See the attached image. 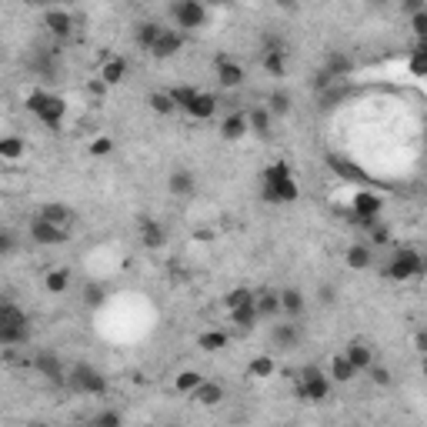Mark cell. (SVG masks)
Here are the masks:
<instances>
[{"label":"cell","mask_w":427,"mask_h":427,"mask_svg":"<svg viewBox=\"0 0 427 427\" xmlns=\"http://www.w3.org/2000/svg\"><path fill=\"white\" fill-rule=\"evenodd\" d=\"M370 241H374V244H377V247L391 244V234H387V227H384L381 220H377V224H374V227H370Z\"/></svg>","instance_id":"50"},{"label":"cell","mask_w":427,"mask_h":427,"mask_svg":"<svg viewBox=\"0 0 427 427\" xmlns=\"http://www.w3.org/2000/svg\"><path fill=\"white\" fill-rule=\"evenodd\" d=\"M27 110H31L33 117L47 127H61L63 114H67V100H63L61 93H50V91H33L27 93Z\"/></svg>","instance_id":"1"},{"label":"cell","mask_w":427,"mask_h":427,"mask_svg":"<svg viewBox=\"0 0 427 427\" xmlns=\"http://www.w3.org/2000/svg\"><path fill=\"white\" fill-rule=\"evenodd\" d=\"M194 121H211L214 114H217V97L214 93H197V100L190 104V110H187Z\"/></svg>","instance_id":"27"},{"label":"cell","mask_w":427,"mask_h":427,"mask_svg":"<svg viewBox=\"0 0 427 427\" xmlns=\"http://www.w3.org/2000/svg\"><path fill=\"white\" fill-rule=\"evenodd\" d=\"M247 114V130H254L257 137H271V127H274V117L264 110V107H250V110H244Z\"/></svg>","instance_id":"17"},{"label":"cell","mask_w":427,"mask_h":427,"mask_svg":"<svg viewBox=\"0 0 427 427\" xmlns=\"http://www.w3.org/2000/svg\"><path fill=\"white\" fill-rule=\"evenodd\" d=\"M200 384H204V377H200L197 370H183V374H177V381H174V387L181 391V394H194Z\"/></svg>","instance_id":"37"},{"label":"cell","mask_w":427,"mask_h":427,"mask_svg":"<svg viewBox=\"0 0 427 427\" xmlns=\"http://www.w3.org/2000/svg\"><path fill=\"white\" fill-rule=\"evenodd\" d=\"M247 134V114L244 110H234V114H227L224 117V123H220V137L224 140H241Z\"/></svg>","instance_id":"20"},{"label":"cell","mask_w":427,"mask_h":427,"mask_svg":"<svg viewBox=\"0 0 427 427\" xmlns=\"http://www.w3.org/2000/svg\"><path fill=\"white\" fill-rule=\"evenodd\" d=\"M197 344H200V351L217 354V351H224V347L230 344V337L224 334V331H207V334H200V337H197Z\"/></svg>","instance_id":"31"},{"label":"cell","mask_w":427,"mask_h":427,"mask_svg":"<svg viewBox=\"0 0 427 427\" xmlns=\"http://www.w3.org/2000/svg\"><path fill=\"white\" fill-rule=\"evenodd\" d=\"M274 370H277L274 357H267V354H260V357H254V361L247 364V374H250V377H257V381H264V377H271Z\"/></svg>","instance_id":"32"},{"label":"cell","mask_w":427,"mask_h":427,"mask_svg":"<svg viewBox=\"0 0 427 427\" xmlns=\"http://www.w3.org/2000/svg\"><path fill=\"white\" fill-rule=\"evenodd\" d=\"M31 340V324H14V327H0V347H24Z\"/></svg>","instance_id":"23"},{"label":"cell","mask_w":427,"mask_h":427,"mask_svg":"<svg viewBox=\"0 0 427 427\" xmlns=\"http://www.w3.org/2000/svg\"><path fill=\"white\" fill-rule=\"evenodd\" d=\"M181 47H183V31L164 27V31H160V37H157V44L151 47V57H157V61H167V57H174V54H181Z\"/></svg>","instance_id":"9"},{"label":"cell","mask_w":427,"mask_h":427,"mask_svg":"<svg viewBox=\"0 0 427 427\" xmlns=\"http://www.w3.org/2000/svg\"><path fill=\"white\" fill-rule=\"evenodd\" d=\"M271 337H274L277 351H294L301 344V331H297L294 320H277L274 327H271Z\"/></svg>","instance_id":"10"},{"label":"cell","mask_w":427,"mask_h":427,"mask_svg":"<svg viewBox=\"0 0 427 427\" xmlns=\"http://www.w3.org/2000/svg\"><path fill=\"white\" fill-rule=\"evenodd\" d=\"M104 287H100V284H87V287H84V304L87 307H100L104 304Z\"/></svg>","instance_id":"44"},{"label":"cell","mask_w":427,"mask_h":427,"mask_svg":"<svg viewBox=\"0 0 427 427\" xmlns=\"http://www.w3.org/2000/svg\"><path fill=\"white\" fill-rule=\"evenodd\" d=\"M384 274L391 277V280H411V277H421L424 274V257H421L414 247H400V250H394V257L387 260Z\"/></svg>","instance_id":"3"},{"label":"cell","mask_w":427,"mask_h":427,"mask_svg":"<svg viewBox=\"0 0 427 427\" xmlns=\"http://www.w3.org/2000/svg\"><path fill=\"white\" fill-rule=\"evenodd\" d=\"M67 387L74 394H107V377L93 364H74L67 370Z\"/></svg>","instance_id":"2"},{"label":"cell","mask_w":427,"mask_h":427,"mask_svg":"<svg viewBox=\"0 0 427 427\" xmlns=\"http://www.w3.org/2000/svg\"><path fill=\"white\" fill-rule=\"evenodd\" d=\"M33 370L50 384H67V370H63V361L54 351H37L33 354Z\"/></svg>","instance_id":"6"},{"label":"cell","mask_w":427,"mask_h":427,"mask_svg":"<svg viewBox=\"0 0 427 427\" xmlns=\"http://www.w3.org/2000/svg\"><path fill=\"white\" fill-rule=\"evenodd\" d=\"M424 67H427V50H424V44H417L414 47V57H411V70L421 77L424 74Z\"/></svg>","instance_id":"46"},{"label":"cell","mask_w":427,"mask_h":427,"mask_svg":"<svg viewBox=\"0 0 427 427\" xmlns=\"http://www.w3.org/2000/svg\"><path fill=\"white\" fill-rule=\"evenodd\" d=\"M354 374H357V370L351 367V361H347L344 354H334V357H331V367H327V377H331V381L347 384V381H354Z\"/></svg>","instance_id":"25"},{"label":"cell","mask_w":427,"mask_h":427,"mask_svg":"<svg viewBox=\"0 0 427 427\" xmlns=\"http://www.w3.org/2000/svg\"><path fill=\"white\" fill-rule=\"evenodd\" d=\"M197 93H200L197 87H190V84H181V87H170L167 97L174 100V107H177V110H190V104L197 100Z\"/></svg>","instance_id":"30"},{"label":"cell","mask_w":427,"mask_h":427,"mask_svg":"<svg viewBox=\"0 0 427 427\" xmlns=\"http://www.w3.org/2000/svg\"><path fill=\"white\" fill-rule=\"evenodd\" d=\"M344 357L351 361L354 370H367V367L374 364V347L364 344V340H351V344L344 347Z\"/></svg>","instance_id":"14"},{"label":"cell","mask_w":427,"mask_h":427,"mask_svg":"<svg viewBox=\"0 0 427 427\" xmlns=\"http://www.w3.org/2000/svg\"><path fill=\"white\" fill-rule=\"evenodd\" d=\"M344 264H347L351 271H367V267L374 264V250L367 244H351L344 250Z\"/></svg>","instance_id":"19"},{"label":"cell","mask_w":427,"mask_h":427,"mask_svg":"<svg viewBox=\"0 0 427 427\" xmlns=\"http://www.w3.org/2000/svg\"><path fill=\"white\" fill-rule=\"evenodd\" d=\"M310 87H314V91H331V87H334V77L327 74V70H324V67H320L317 74H314V80H310Z\"/></svg>","instance_id":"47"},{"label":"cell","mask_w":427,"mask_h":427,"mask_svg":"<svg viewBox=\"0 0 427 427\" xmlns=\"http://www.w3.org/2000/svg\"><path fill=\"white\" fill-rule=\"evenodd\" d=\"M27 151V144L20 137H0V160H17V157H24Z\"/></svg>","instance_id":"34"},{"label":"cell","mask_w":427,"mask_h":427,"mask_svg":"<svg viewBox=\"0 0 427 427\" xmlns=\"http://www.w3.org/2000/svg\"><path fill=\"white\" fill-rule=\"evenodd\" d=\"M327 164H331V167H334L337 174H340V177H351V181H364V174H361V170L354 167V164H347V160H340L337 153H327Z\"/></svg>","instance_id":"39"},{"label":"cell","mask_w":427,"mask_h":427,"mask_svg":"<svg viewBox=\"0 0 427 427\" xmlns=\"http://www.w3.org/2000/svg\"><path fill=\"white\" fill-rule=\"evenodd\" d=\"M264 110H267L271 117H284V114L290 110V97L284 91H274L271 97H267V107H264Z\"/></svg>","instance_id":"36"},{"label":"cell","mask_w":427,"mask_h":427,"mask_svg":"<svg viewBox=\"0 0 427 427\" xmlns=\"http://www.w3.org/2000/svg\"><path fill=\"white\" fill-rule=\"evenodd\" d=\"M160 31H164V27H160L157 20H137V24H134V40H137V44L144 47L147 54H151V47L157 44Z\"/></svg>","instance_id":"21"},{"label":"cell","mask_w":427,"mask_h":427,"mask_svg":"<svg viewBox=\"0 0 427 427\" xmlns=\"http://www.w3.org/2000/svg\"><path fill=\"white\" fill-rule=\"evenodd\" d=\"M151 110L153 114H160V117H170L177 107H174V100H170L167 93H151Z\"/></svg>","instance_id":"42"},{"label":"cell","mask_w":427,"mask_h":427,"mask_svg":"<svg viewBox=\"0 0 427 427\" xmlns=\"http://www.w3.org/2000/svg\"><path fill=\"white\" fill-rule=\"evenodd\" d=\"M411 27H414V33L421 37V44H424V37H427V7L411 17Z\"/></svg>","instance_id":"48"},{"label":"cell","mask_w":427,"mask_h":427,"mask_svg":"<svg viewBox=\"0 0 427 427\" xmlns=\"http://www.w3.org/2000/svg\"><path fill=\"white\" fill-rule=\"evenodd\" d=\"M31 241H37V244L44 247H61L70 241V234L63 227H54V224H47V220H40V217H33L31 220Z\"/></svg>","instance_id":"8"},{"label":"cell","mask_w":427,"mask_h":427,"mask_svg":"<svg viewBox=\"0 0 427 427\" xmlns=\"http://www.w3.org/2000/svg\"><path fill=\"white\" fill-rule=\"evenodd\" d=\"M170 17L177 20V27L194 31V27H204V24H207V7L197 3V0H177V3H170Z\"/></svg>","instance_id":"5"},{"label":"cell","mask_w":427,"mask_h":427,"mask_svg":"<svg viewBox=\"0 0 427 427\" xmlns=\"http://www.w3.org/2000/svg\"><path fill=\"white\" fill-rule=\"evenodd\" d=\"M194 400H197L200 407H217L220 400H224V384H217V381H204L194 391Z\"/></svg>","instance_id":"22"},{"label":"cell","mask_w":427,"mask_h":427,"mask_svg":"<svg viewBox=\"0 0 427 427\" xmlns=\"http://www.w3.org/2000/svg\"><path fill=\"white\" fill-rule=\"evenodd\" d=\"M37 217L47 220V224H54V227H63V230H70V224H74V211H70L67 204H44V207L37 211Z\"/></svg>","instance_id":"12"},{"label":"cell","mask_w":427,"mask_h":427,"mask_svg":"<svg viewBox=\"0 0 427 427\" xmlns=\"http://www.w3.org/2000/svg\"><path fill=\"white\" fill-rule=\"evenodd\" d=\"M14 324H31V317L24 314V307L0 301V327H14Z\"/></svg>","instance_id":"29"},{"label":"cell","mask_w":427,"mask_h":427,"mask_svg":"<svg viewBox=\"0 0 427 427\" xmlns=\"http://www.w3.org/2000/svg\"><path fill=\"white\" fill-rule=\"evenodd\" d=\"M31 427H54V424H47V421H37V424H31Z\"/></svg>","instance_id":"55"},{"label":"cell","mask_w":427,"mask_h":427,"mask_svg":"<svg viewBox=\"0 0 427 427\" xmlns=\"http://www.w3.org/2000/svg\"><path fill=\"white\" fill-rule=\"evenodd\" d=\"M287 177H294V170H290L287 160H274L271 167L264 170V183H277V181H287Z\"/></svg>","instance_id":"38"},{"label":"cell","mask_w":427,"mask_h":427,"mask_svg":"<svg viewBox=\"0 0 427 427\" xmlns=\"http://www.w3.org/2000/svg\"><path fill=\"white\" fill-rule=\"evenodd\" d=\"M351 67H354L351 57H347V54H340V50H331V54H327V61H324V70L334 77V80L347 77L351 74Z\"/></svg>","instance_id":"26"},{"label":"cell","mask_w":427,"mask_h":427,"mask_svg":"<svg viewBox=\"0 0 427 427\" xmlns=\"http://www.w3.org/2000/svg\"><path fill=\"white\" fill-rule=\"evenodd\" d=\"M164 427H174V424H164Z\"/></svg>","instance_id":"56"},{"label":"cell","mask_w":427,"mask_h":427,"mask_svg":"<svg viewBox=\"0 0 427 427\" xmlns=\"http://www.w3.org/2000/svg\"><path fill=\"white\" fill-rule=\"evenodd\" d=\"M224 304H227L230 310H234V307L254 304V290H250V287H234V290L227 294V297H224Z\"/></svg>","instance_id":"41"},{"label":"cell","mask_w":427,"mask_h":427,"mask_svg":"<svg viewBox=\"0 0 427 427\" xmlns=\"http://www.w3.org/2000/svg\"><path fill=\"white\" fill-rule=\"evenodd\" d=\"M214 67H217V80H220V87H227V91H234V87H241L247 80L244 67L237 61H230L227 54H217L214 57Z\"/></svg>","instance_id":"7"},{"label":"cell","mask_w":427,"mask_h":427,"mask_svg":"<svg viewBox=\"0 0 427 427\" xmlns=\"http://www.w3.org/2000/svg\"><path fill=\"white\" fill-rule=\"evenodd\" d=\"M267 187L277 194V200H280V204H290V200H297V194H301L294 177H287V181H277V183H267Z\"/></svg>","instance_id":"35"},{"label":"cell","mask_w":427,"mask_h":427,"mask_svg":"<svg viewBox=\"0 0 427 427\" xmlns=\"http://www.w3.org/2000/svg\"><path fill=\"white\" fill-rule=\"evenodd\" d=\"M44 284H47V290H50V294H63V290H67V284H70V274H67L63 267H57V271H50V274L44 277Z\"/></svg>","instance_id":"40"},{"label":"cell","mask_w":427,"mask_h":427,"mask_svg":"<svg viewBox=\"0 0 427 427\" xmlns=\"http://www.w3.org/2000/svg\"><path fill=\"white\" fill-rule=\"evenodd\" d=\"M320 297H324V304H334V301H337V294H334V287H331V284H324V287H320Z\"/></svg>","instance_id":"52"},{"label":"cell","mask_w":427,"mask_h":427,"mask_svg":"<svg viewBox=\"0 0 427 427\" xmlns=\"http://www.w3.org/2000/svg\"><path fill=\"white\" fill-rule=\"evenodd\" d=\"M110 151H114V140H110V137L91 140V157H107Z\"/></svg>","instance_id":"49"},{"label":"cell","mask_w":427,"mask_h":427,"mask_svg":"<svg viewBox=\"0 0 427 427\" xmlns=\"http://www.w3.org/2000/svg\"><path fill=\"white\" fill-rule=\"evenodd\" d=\"M424 344H427V337H424V334L414 337V347H417V351H424Z\"/></svg>","instance_id":"54"},{"label":"cell","mask_w":427,"mask_h":427,"mask_svg":"<svg viewBox=\"0 0 427 427\" xmlns=\"http://www.w3.org/2000/svg\"><path fill=\"white\" fill-rule=\"evenodd\" d=\"M140 241H144V247L147 250H157V247L164 244V227L157 224V220H151L147 214H140Z\"/></svg>","instance_id":"18"},{"label":"cell","mask_w":427,"mask_h":427,"mask_svg":"<svg viewBox=\"0 0 427 427\" xmlns=\"http://www.w3.org/2000/svg\"><path fill=\"white\" fill-rule=\"evenodd\" d=\"M367 374H370V381L377 384V387H391V370H387L384 364H377V361H374V364L367 367Z\"/></svg>","instance_id":"43"},{"label":"cell","mask_w":427,"mask_h":427,"mask_svg":"<svg viewBox=\"0 0 427 427\" xmlns=\"http://www.w3.org/2000/svg\"><path fill=\"white\" fill-rule=\"evenodd\" d=\"M14 250V237H10V230L0 227V254H10Z\"/></svg>","instance_id":"51"},{"label":"cell","mask_w":427,"mask_h":427,"mask_svg":"<svg viewBox=\"0 0 427 427\" xmlns=\"http://www.w3.org/2000/svg\"><path fill=\"white\" fill-rule=\"evenodd\" d=\"M44 27L50 31L54 40H67L70 33H74V17L67 14V10H47L44 14Z\"/></svg>","instance_id":"11"},{"label":"cell","mask_w":427,"mask_h":427,"mask_svg":"<svg viewBox=\"0 0 427 427\" xmlns=\"http://www.w3.org/2000/svg\"><path fill=\"white\" fill-rule=\"evenodd\" d=\"M121 424H123V417L117 411H110V407L93 417V427H121Z\"/></svg>","instance_id":"45"},{"label":"cell","mask_w":427,"mask_h":427,"mask_svg":"<svg viewBox=\"0 0 427 427\" xmlns=\"http://www.w3.org/2000/svg\"><path fill=\"white\" fill-rule=\"evenodd\" d=\"M297 381L304 384L307 404H320V400H327V394H331V377H327L317 364L301 367V370H297Z\"/></svg>","instance_id":"4"},{"label":"cell","mask_w":427,"mask_h":427,"mask_svg":"<svg viewBox=\"0 0 427 427\" xmlns=\"http://www.w3.org/2000/svg\"><path fill=\"white\" fill-rule=\"evenodd\" d=\"M230 320H234L241 331H250L260 317H257V310H254V304H247V307H234V310H230Z\"/></svg>","instance_id":"33"},{"label":"cell","mask_w":427,"mask_h":427,"mask_svg":"<svg viewBox=\"0 0 427 427\" xmlns=\"http://www.w3.org/2000/svg\"><path fill=\"white\" fill-rule=\"evenodd\" d=\"M277 297H280V314H287V320H297L301 314H304V294L297 287H284V290H277Z\"/></svg>","instance_id":"13"},{"label":"cell","mask_w":427,"mask_h":427,"mask_svg":"<svg viewBox=\"0 0 427 427\" xmlns=\"http://www.w3.org/2000/svg\"><path fill=\"white\" fill-rule=\"evenodd\" d=\"M167 187H170V194H174V197H190V194L197 190V181H194V174H190V170L177 167L167 177Z\"/></svg>","instance_id":"16"},{"label":"cell","mask_w":427,"mask_h":427,"mask_svg":"<svg viewBox=\"0 0 427 427\" xmlns=\"http://www.w3.org/2000/svg\"><path fill=\"white\" fill-rule=\"evenodd\" d=\"M87 91L100 97V93H107V84H104V80H91V84H87Z\"/></svg>","instance_id":"53"},{"label":"cell","mask_w":427,"mask_h":427,"mask_svg":"<svg viewBox=\"0 0 427 427\" xmlns=\"http://www.w3.org/2000/svg\"><path fill=\"white\" fill-rule=\"evenodd\" d=\"M123 77H127V61L123 57H107L104 67H100V80L107 87H114V84H121Z\"/></svg>","instance_id":"24"},{"label":"cell","mask_w":427,"mask_h":427,"mask_svg":"<svg viewBox=\"0 0 427 427\" xmlns=\"http://www.w3.org/2000/svg\"><path fill=\"white\" fill-rule=\"evenodd\" d=\"M284 57H287V50H260V63H264V70L271 77H284L287 74V63H284Z\"/></svg>","instance_id":"28"},{"label":"cell","mask_w":427,"mask_h":427,"mask_svg":"<svg viewBox=\"0 0 427 427\" xmlns=\"http://www.w3.org/2000/svg\"><path fill=\"white\" fill-rule=\"evenodd\" d=\"M254 310H257V317H277V314H280V297H277V290H271V287L254 290Z\"/></svg>","instance_id":"15"}]
</instances>
